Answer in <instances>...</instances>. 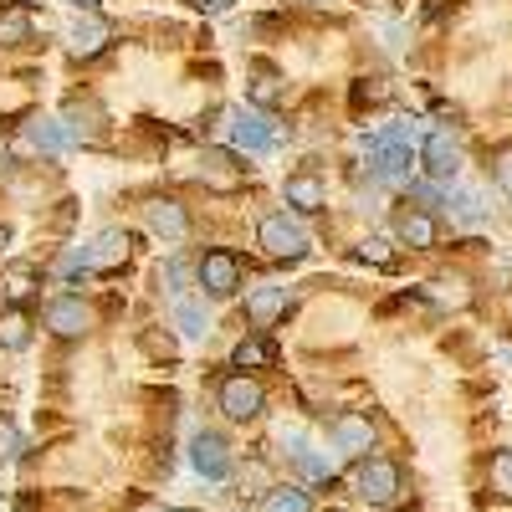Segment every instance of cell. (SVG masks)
Masks as SVG:
<instances>
[{
    "instance_id": "12",
    "label": "cell",
    "mask_w": 512,
    "mask_h": 512,
    "mask_svg": "<svg viewBox=\"0 0 512 512\" xmlns=\"http://www.w3.org/2000/svg\"><path fill=\"white\" fill-rule=\"evenodd\" d=\"M195 466H200L205 477H226V472H231L226 441H221V436H210V431H200V436H195Z\"/></svg>"
},
{
    "instance_id": "3",
    "label": "cell",
    "mask_w": 512,
    "mask_h": 512,
    "mask_svg": "<svg viewBox=\"0 0 512 512\" xmlns=\"http://www.w3.org/2000/svg\"><path fill=\"white\" fill-rule=\"evenodd\" d=\"M262 405H267V395H262V384H256V379H246V374L221 379V410H226V420L246 425V420L262 415Z\"/></svg>"
},
{
    "instance_id": "7",
    "label": "cell",
    "mask_w": 512,
    "mask_h": 512,
    "mask_svg": "<svg viewBox=\"0 0 512 512\" xmlns=\"http://www.w3.org/2000/svg\"><path fill=\"white\" fill-rule=\"evenodd\" d=\"M420 164H425V175L431 180H456V169H461V149L451 144V134H431L420 149Z\"/></svg>"
},
{
    "instance_id": "20",
    "label": "cell",
    "mask_w": 512,
    "mask_h": 512,
    "mask_svg": "<svg viewBox=\"0 0 512 512\" xmlns=\"http://www.w3.org/2000/svg\"><path fill=\"white\" fill-rule=\"evenodd\" d=\"M487 175H492V185H497L502 195H512V144H497V149L487 154Z\"/></svg>"
},
{
    "instance_id": "25",
    "label": "cell",
    "mask_w": 512,
    "mask_h": 512,
    "mask_svg": "<svg viewBox=\"0 0 512 512\" xmlns=\"http://www.w3.org/2000/svg\"><path fill=\"white\" fill-rule=\"evenodd\" d=\"M359 256H364V262H374V267H390V262H395V256H390V241H379V236H369V241L359 246Z\"/></svg>"
},
{
    "instance_id": "9",
    "label": "cell",
    "mask_w": 512,
    "mask_h": 512,
    "mask_svg": "<svg viewBox=\"0 0 512 512\" xmlns=\"http://www.w3.org/2000/svg\"><path fill=\"white\" fill-rule=\"evenodd\" d=\"M128 256V236L123 231H103L88 251H82V267H93V272H108V267H118Z\"/></svg>"
},
{
    "instance_id": "32",
    "label": "cell",
    "mask_w": 512,
    "mask_h": 512,
    "mask_svg": "<svg viewBox=\"0 0 512 512\" xmlns=\"http://www.w3.org/2000/svg\"><path fill=\"white\" fill-rule=\"evenodd\" d=\"M180 512H195V507H180Z\"/></svg>"
},
{
    "instance_id": "27",
    "label": "cell",
    "mask_w": 512,
    "mask_h": 512,
    "mask_svg": "<svg viewBox=\"0 0 512 512\" xmlns=\"http://www.w3.org/2000/svg\"><path fill=\"white\" fill-rule=\"evenodd\" d=\"M144 349H149L154 359H175V338H159V333H149V338H144Z\"/></svg>"
},
{
    "instance_id": "4",
    "label": "cell",
    "mask_w": 512,
    "mask_h": 512,
    "mask_svg": "<svg viewBox=\"0 0 512 512\" xmlns=\"http://www.w3.org/2000/svg\"><path fill=\"white\" fill-rule=\"evenodd\" d=\"M200 287H205L210 297H231V292L241 287V256L226 251V246L205 251V256H200Z\"/></svg>"
},
{
    "instance_id": "24",
    "label": "cell",
    "mask_w": 512,
    "mask_h": 512,
    "mask_svg": "<svg viewBox=\"0 0 512 512\" xmlns=\"http://www.w3.org/2000/svg\"><path fill=\"white\" fill-rule=\"evenodd\" d=\"M384 98H390V88H384V77H359L354 103H384Z\"/></svg>"
},
{
    "instance_id": "1",
    "label": "cell",
    "mask_w": 512,
    "mask_h": 512,
    "mask_svg": "<svg viewBox=\"0 0 512 512\" xmlns=\"http://www.w3.org/2000/svg\"><path fill=\"white\" fill-rule=\"evenodd\" d=\"M256 241H262V251L277 256V262H297V256L308 251V231L297 226L287 210H277V216H267L262 226H256Z\"/></svg>"
},
{
    "instance_id": "29",
    "label": "cell",
    "mask_w": 512,
    "mask_h": 512,
    "mask_svg": "<svg viewBox=\"0 0 512 512\" xmlns=\"http://www.w3.org/2000/svg\"><path fill=\"white\" fill-rule=\"evenodd\" d=\"M200 11H226V6H236V0H195Z\"/></svg>"
},
{
    "instance_id": "14",
    "label": "cell",
    "mask_w": 512,
    "mask_h": 512,
    "mask_svg": "<svg viewBox=\"0 0 512 512\" xmlns=\"http://www.w3.org/2000/svg\"><path fill=\"white\" fill-rule=\"evenodd\" d=\"M200 164H205V169H200V180H210L216 190H236V185L246 180V164H236L231 154H205Z\"/></svg>"
},
{
    "instance_id": "17",
    "label": "cell",
    "mask_w": 512,
    "mask_h": 512,
    "mask_svg": "<svg viewBox=\"0 0 512 512\" xmlns=\"http://www.w3.org/2000/svg\"><path fill=\"white\" fill-rule=\"evenodd\" d=\"M31 36V16L21 6H0V47H21Z\"/></svg>"
},
{
    "instance_id": "5",
    "label": "cell",
    "mask_w": 512,
    "mask_h": 512,
    "mask_svg": "<svg viewBox=\"0 0 512 512\" xmlns=\"http://www.w3.org/2000/svg\"><path fill=\"white\" fill-rule=\"evenodd\" d=\"M47 328L57 338H82L93 328V308L82 303V297H52V303H47Z\"/></svg>"
},
{
    "instance_id": "22",
    "label": "cell",
    "mask_w": 512,
    "mask_h": 512,
    "mask_svg": "<svg viewBox=\"0 0 512 512\" xmlns=\"http://www.w3.org/2000/svg\"><path fill=\"white\" fill-rule=\"evenodd\" d=\"M431 297H441V303H466V277H436Z\"/></svg>"
},
{
    "instance_id": "21",
    "label": "cell",
    "mask_w": 512,
    "mask_h": 512,
    "mask_svg": "<svg viewBox=\"0 0 512 512\" xmlns=\"http://www.w3.org/2000/svg\"><path fill=\"white\" fill-rule=\"evenodd\" d=\"M487 482H492L497 497H512V451H497L487 461Z\"/></svg>"
},
{
    "instance_id": "15",
    "label": "cell",
    "mask_w": 512,
    "mask_h": 512,
    "mask_svg": "<svg viewBox=\"0 0 512 512\" xmlns=\"http://www.w3.org/2000/svg\"><path fill=\"white\" fill-rule=\"evenodd\" d=\"M333 441L344 446L349 456H364L369 451V441H374V431H369V420H359V415H344L333 425Z\"/></svg>"
},
{
    "instance_id": "16",
    "label": "cell",
    "mask_w": 512,
    "mask_h": 512,
    "mask_svg": "<svg viewBox=\"0 0 512 512\" xmlns=\"http://www.w3.org/2000/svg\"><path fill=\"white\" fill-rule=\"evenodd\" d=\"M26 344H31V318L21 308H6V313H0V349L21 354Z\"/></svg>"
},
{
    "instance_id": "26",
    "label": "cell",
    "mask_w": 512,
    "mask_h": 512,
    "mask_svg": "<svg viewBox=\"0 0 512 512\" xmlns=\"http://www.w3.org/2000/svg\"><path fill=\"white\" fill-rule=\"evenodd\" d=\"M175 318L185 323V333H205V318H200V308H195V303H180V308H175Z\"/></svg>"
},
{
    "instance_id": "6",
    "label": "cell",
    "mask_w": 512,
    "mask_h": 512,
    "mask_svg": "<svg viewBox=\"0 0 512 512\" xmlns=\"http://www.w3.org/2000/svg\"><path fill=\"white\" fill-rule=\"evenodd\" d=\"M395 236H400L410 251H431L441 231H436V216H431L425 205H405L400 216H395Z\"/></svg>"
},
{
    "instance_id": "8",
    "label": "cell",
    "mask_w": 512,
    "mask_h": 512,
    "mask_svg": "<svg viewBox=\"0 0 512 512\" xmlns=\"http://www.w3.org/2000/svg\"><path fill=\"white\" fill-rule=\"evenodd\" d=\"M282 313H287V287H256V292L246 297V318H251L256 328H272Z\"/></svg>"
},
{
    "instance_id": "19",
    "label": "cell",
    "mask_w": 512,
    "mask_h": 512,
    "mask_svg": "<svg viewBox=\"0 0 512 512\" xmlns=\"http://www.w3.org/2000/svg\"><path fill=\"white\" fill-rule=\"evenodd\" d=\"M262 512H313V502H308L303 487H272V497H267Z\"/></svg>"
},
{
    "instance_id": "28",
    "label": "cell",
    "mask_w": 512,
    "mask_h": 512,
    "mask_svg": "<svg viewBox=\"0 0 512 512\" xmlns=\"http://www.w3.org/2000/svg\"><path fill=\"white\" fill-rule=\"evenodd\" d=\"M251 98H256V103H277V98H282V88H277L272 77H262V82H251Z\"/></svg>"
},
{
    "instance_id": "30",
    "label": "cell",
    "mask_w": 512,
    "mask_h": 512,
    "mask_svg": "<svg viewBox=\"0 0 512 512\" xmlns=\"http://www.w3.org/2000/svg\"><path fill=\"white\" fill-rule=\"evenodd\" d=\"M6 246H11V226H0V256H6Z\"/></svg>"
},
{
    "instance_id": "31",
    "label": "cell",
    "mask_w": 512,
    "mask_h": 512,
    "mask_svg": "<svg viewBox=\"0 0 512 512\" xmlns=\"http://www.w3.org/2000/svg\"><path fill=\"white\" fill-rule=\"evenodd\" d=\"M77 6H82V11H93V6H98V0H77Z\"/></svg>"
},
{
    "instance_id": "11",
    "label": "cell",
    "mask_w": 512,
    "mask_h": 512,
    "mask_svg": "<svg viewBox=\"0 0 512 512\" xmlns=\"http://www.w3.org/2000/svg\"><path fill=\"white\" fill-rule=\"evenodd\" d=\"M149 231L154 236H164V241H185V231H190V216L175 205V200H154L149 205Z\"/></svg>"
},
{
    "instance_id": "18",
    "label": "cell",
    "mask_w": 512,
    "mask_h": 512,
    "mask_svg": "<svg viewBox=\"0 0 512 512\" xmlns=\"http://www.w3.org/2000/svg\"><path fill=\"white\" fill-rule=\"evenodd\" d=\"M272 359H277V349L267 344V338H241V344H236V364L241 369H262Z\"/></svg>"
},
{
    "instance_id": "2",
    "label": "cell",
    "mask_w": 512,
    "mask_h": 512,
    "mask_svg": "<svg viewBox=\"0 0 512 512\" xmlns=\"http://www.w3.org/2000/svg\"><path fill=\"white\" fill-rule=\"evenodd\" d=\"M354 492H359L364 502H374V507L395 502V497H400V472H395V461H384V456L359 461V472H354Z\"/></svg>"
},
{
    "instance_id": "13",
    "label": "cell",
    "mask_w": 512,
    "mask_h": 512,
    "mask_svg": "<svg viewBox=\"0 0 512 512\" xmlns=\"http://www.w3.org/2000/svg\"><path fill=\"white\" fill-rule=\"evenodd\" d=\"M287 205L297 210H323L328 205V185L318 175H287Z\"/></svg>"
},
{
    "instance_id": "23",
    "label": "cell",
    "mask_w": 512,
    "mask_h": 512,
    "mask_svg": "<svg viewBox=\"0 0 512 512\" xmlns=\"http://www.w3.org/2000/svg\"><path fill=\"white\" fill-rule=\"evenodd\" d=\"M36 282H41V272H36V267H16V272L6 277V292H11V297H31V292H36Z\"/></svg>"
},
{
    "instance_id": "10",
    "label": "cell",
    "mask_w": 512,
    "mask_h": 512,
    "mask_svg": "<svg viewBox=\"0 0 512 512\" xmlns=\"http://www.w3.org/2000/svg\"><path fill=\"white\" fill-rule=\"evenodd\" d=\"M108 36H113V31H108L103 21L88 16V21H77V26L67 31V52H72L77 62H82V57H98V52L108 47Z\"/></svg>"
}]
</instances>
